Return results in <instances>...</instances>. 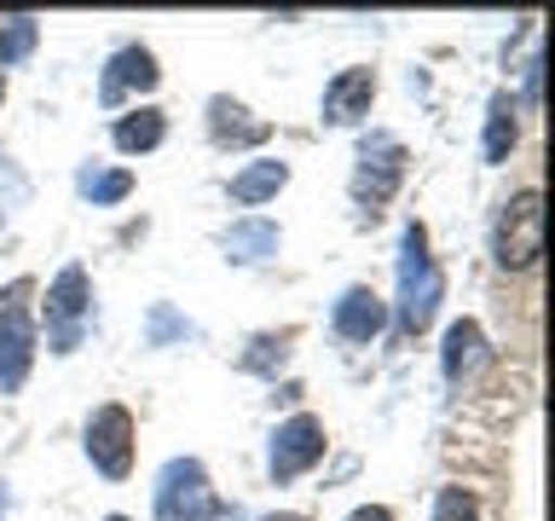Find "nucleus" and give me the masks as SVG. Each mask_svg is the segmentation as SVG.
I'll use <instances>...</instances> for the list:
<instances>
[{
	"label": "nucleus",
	"instance_id": "obj_1",
	"mask_svg": "<svg viewBox=\"0 0 555 521\" xmlns=\"http://www.w3.org/2000/svg\"><path fill=\"white\" fill-rule=\"evenodd\" d=\"M440 295H446V278L428 255V232L423 226H405V243H399V330L405 336H423L440 313Z\"/></svg>",
	"mask_w": 555,
	"mask_h": 521
},
{
	"label": "nucleus",
	"instance_id": "obj_2",
	"mask_svg": "<svg viewBox=\"0 0 555 521\" xmlns=\"http://www.w3.org/2000/svg\"><path fill=\"white\" fill-rule=\"evenodd\" d=\"M544 255V191L520 186L492 220V260L503 272H532Z\"/></svg>",
	"mask_w": 555,
	"mask_h": 521
},
{
	"label": "nucleus",
	"instance_id": "obj_3",
	"mask_svg": "<svg viewBox=\"0 0 555 521\" xmlns=\"http://www.w3.org/2000/svg\"><path fill=\"white\" fill-rule=\"evenodd\" d=\"M225 516V498L208 486V469L197 458H173L156 475V521H215Z\"/></svg>",
	"mask_w": 555,
	"mask_h": 521
},
{
	"label": "nucleus",
	"instance_id": "obj_4",
	"mask_svg": "<svg viewBox=\"0 0 555 521\" xmlns=\"http://www.w3.org/2000/svg\"><path fill=\"white\" fill-rule=\"evenodd\" d=\"M41 319H47V347L52 354H76L81 336H87V319H93V278L87 267H64L52 278L47 302H41Z\"/></svg>",
	"mask_w": 555,
	"mask_h": 521
},
{
	"label": "nucleus",
	"instance_id": "obj_5",
	"mask_svg": "<svg viewBox=\"0 0 555 521\" xmlns=\"http://www.w3.org/2000/svg\"><path fill=\"white\" fill-rule=\"evenodd\" d=\"M35 284L29 278H12L0 290V389H24L29 365H35V313H29Z\"/></svg>",
	"mask_w": 555,
	"mask_h": 521
},
{
	"label": "nucleus",
	"instance_id": "obj_6",
	"mask_svg": "<svg viewBox=\"0 0 555 521\" xmlns=\"http://www.w3.org/2000/svg\"><path fill=\"white\" fill-rule=\"evenodd\" d=\"M133 411L116 406V399H104V406H93V417H87V458H93V469L104 481H128L133 475Z\"/></svg>",
	"mask_w": 555,
	"mask_h": 521
},
{
	"label": "nucleus",
	"instance_id": "obj_7",
	"mask_svg": "<svg viewBox=\"0 0 555 521\" xmlns=\"http://www.w3.org/2000/svg\"><path fill=\"white\" fill-rule=\"evenodd\" d=\"M399 180H405V145L393 134H371L359 145V163H353V203L376 220L382 203L399 191Z\"/></svg>",
	"mask_w": 555,
	"mask_h": 521
},
{
	"label": "nucleus",
	"instance_id": "obj_8",
	"mask_svg": "<svg viewBox=\"0 0 555 521\" xmlns=\"http://www.w3.org/2000/svg\"><path fill=\"white\" fill-rule=\"evenodd\" d=\"M324 446H330V434H324V423H319L312 411H295V417H284V423L272 429L267 475H272L278 486L295 481V475H307V469L324 458Z\"/></svg>",
	"mask_w": 555,
	"mask_h": 521
},
{
	"label": "nucleus",
	"instance_id": "obj_9",
	"mask_svg": "<svg viewBox=\"0 0 555 521\" xmlns=\"http://www.w3.org/2000/svg\"><path fill=\"white\" fill-rule=\"evenodd\" d=\"M371 99H376V69L371 64H347L336 81L324 87V122L330 128H353V122L371 116Z\"/></svg>",
	"mask_w": 555,
	"mask_h": 521
},
{
	"label": "nucleus",
	"instance_id": "obj_10",
	"mask_svg": "<svg viewBox=\"0 0 555 521\" xmlns=\"http://www.w3.org/2000/svg\"><path fill=\"white\" fill-rule=\"evenodd\" d=\"M330 330H336L341 342H376L382 330H388V302H382L371 284H347L336 313H330Z\"/></svg>",
	"mask_w": 555,
	"mask_h": 521
},
{
	"label": "nucleus",
	"instance_id": "obj_11",
	"mask_svg": "<svg viewBox=\"0 0 555 521\" xmlns=\"http://www.w3.org/2000/svg\"><path fill=\"white\" fill-rule=\"evenodd\" d=\"M208 139H215L220 151H249V145H267L272 139V122H260L249 104L215 93L208 99Z\"/></svg>",
	"mask_w": 555,
	"mask_h": 521
},
{
	"label": "nucleus",
	"instance_id": "obj_12",
	"mask_svg": "<svg viewBox=\"0 0 555 521\" xmlns=\"http://www.w3.org/2000/svg\"><path fill=\"white\" fill-rule=\"evenodd\" d=\"M156 81H163V69H156V52L133 41V47L111 52V64H104V81H99V99H104V104H121L128 93H151Z\"/></svg>",
	"mask_w": 555,
	"mask_h": 521
},
{
	"label": "nucleus",
	"instance_id": "obj_13",
	"mask_svg": "<svg viewBox=\"0 0 555 521\" xmlns=\"http://www.w3.org/2000/svg\"><path fill=\"white\" fill-rule=\"evenodd\" d=\"M486 359H492V347H486V336H480L475 319H457V325L446 330V382H451V389L475 377Z\"/></svg>",
	"mask_w": 555,
	"mask_h": 521
},
{
	"label": "nucleus",
	"instance_id": "obj_14",
	"mask_svg": "<svg viewBox=\"0 0 555 521\" xmlns=\"http://www.w3.org/2000/svg\"><path fill=\"white\" fill-rule=\"evenodd\" d=\"M111 139H116V151H121V156H145V151H156V145L168 139V116L156 111V104H139V111L116 116Z\"/></svg>",
	"mask_w": 555,
	"mask_h": 521
},
{
	"label": "nucleus",
	"instance_id": "obj_15",
	"mask_svg": "<svg viewBox=\"0 0 555 521\" xmlns=\"http://www.w3.org/2000/svg\"><path fill=\"white\" fill-rule=\"evenodd\" d=\"M515 139H520L515 99L509 93H492V111H486V163H509Z\"/></svg>",
	"mask_w": 555,
	"mask_h": 521
},
{
	"label": "nucleus",
	"instance_id": "obj_16",
	"mask_svg": "<svg viewBox=\"0 0 555 521\" xmlns=\"http://www.w3.org/2000/svg\"><path fill=\"white\" fill-rule=\"evenodd\" d=\"M284 186H289V163H255V168H243L237 180H232V203L255 208V203L278 198Z\"/></svg>",
	"mask_w": 555,
	"mask_h": 521
},
{
	"label": "nucleus",
	"instance_id": "obj_17",
	"mask_svg": "<svg viewBox=\"0 0 555 521\" xmlns=\"http://www.w3.org/2000/svg\"><path fill=\"white\" fill-rule=\"evenodd\" d=\"M225 250H232V260H267L278 250V226L272 220H237L225 232Z\"/></svg>",
	"mask_w": 555,
	"mask_h": 521
},
{
	"label": "nucleus",
	"instance_id": "obj_18",
	"mask_svg": "<svg viewBox=\"0 0 555 521\" xmlns=\"http://www.w3.org/2000/svg\"><path fill=\"white\" fill-rule=\"evenodd\" d=\"M128 191H133V174H128V168H81V198L121 203Z\"/></svg>",
	"mask_w": 555,
	"mask_h": 521
},
{
	"label": "nucleus",
	"instance_id": "obj_19",
	"mask_svg": "<svg viewBox=\"0 0 555 521\" xmlns=\"http://www.w3.org/2000/svg\"><path fill=\"white\" fill-rule=\"evenodd\" d=\"M428 521H480V498L468 493V486H440Z\"/></svg>",
	"mask_w": 555,
	"mask_h": 521
},
{
	"label": "nucleus",
	"instance_id": "obj_20",
	"mask_svg": "<svg viewBox=\"0 0 555 521\" xmlns=\"http://www.w3.org/2000/svg\"><path fill=\"white\" fill-rule=\"evenodd\" d=\"M29 47H35V17H7V24H0V64L24 59Z\"/></svg>",
	"mask_w": 555,
	"mask_h": 521
},
{
	"label": "nucleus",
	"instance_id": "obj_21",
	"mask_svg": "<svg viewBox=\"0 0 555 521\" xmlns=\"http://www.w3.org/2000/svg\"><path fill=\"white\" fill-rule=\"evenodd\" d=\"M289 342H295V330H284V336H255V342H249L255 354H243V371H272V359L284 365Z\"/></svg>",
	"mask_w": 555,
	"mask_h": 521
},
{
	"label": "nucleus",
	"instance_id": "obj_22",
	"mask_svg": "<svg viewBox=\"0 0 555 521\" xmlns=\"http://www.w3.org/2000/svg\"><path fill=\"white\" fill-rule=\"evenodd\" d=\"M347 521H393V510H388V504H359Z\"/></svg>",
	"mask_w": 555,
	"mask_h": 521
},
{
	"label": "nucleus",
	"instance_id": "obj_23",
	"mask_svg": "<svg viewBox=\"0 0 555 521\" xmlns=\"http://www.w3.org/2000/svg\"><path fill=\"white\" fill-rule=\"evenodd\" d=\"M267 521H307V516H295V510H284V516H267Z\"/></svg>",
	"mask_w": 555,
	"mask_h": 521
},
{
	"label": "nucleus",
	"instance_id": "obj_24",
	"mask_svg": "<svg viewBox=\"0 0 555 521\" xmlns=\"http://www.w3.org/2000/svg\"><path fill=\"white\" fill-rule=\"evenodd\" d=\"M0 516H7V481H0Z\"/></svg>",
	"mask_w": 555,
	"mask_h": 521
},
{
	"label": "nucleus",
	"instance_id": "obj_25",
	"mask_svg": "<svg viewBox=\"0 0 555 521\" xmlns=\"http://www.w3.org/2000/svg\"><path fill=\"white\" fill-rule=\"evenodd\" d=\"M104 521H128V516H104Z\"/></svg>",
	"mask_w": 555,
	"mask_h": 521
}]
</instances>
